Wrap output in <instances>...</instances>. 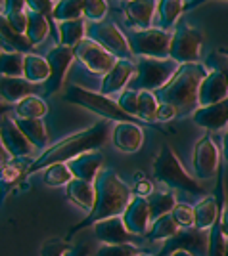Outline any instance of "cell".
Instances as JSON below:
<instances>
[{"label": "cell", "instance_id": "cell-1", "mask_svg": "<svg viewBox=\"0 0 228 256\" xmlns=\"http://www.w3.org/2000/svg\"><path fill=\"white\" fill-rule=\"evenodd\" d=\"M109 132H113V124H111V120L104 118V120H98L96 124H92L90 128H85L77 134L60 140L58 144L50 146L44 153H41L35 160H31V164L27 166V174L44 170L58 162H69L87 151L98 150L100 146L106 144Z\"/></svg>", "mask_w": 228, "mask_h": 256}, {"label": "cell", "instance_id": "cell-2", "mask_svg": "<svg viewBox=\"0 0 228 256\" xmlns=\"http://www.w3.org/2000/svg\"><path fill=\"white\" fill-rule=\"evenodd\" d=\"M94 188H96L94 208L87 214V218L81 224L71 228V232L67 234V239H71L73 234H77L79 230H83L87 226H94L98 222H102V220L123 216L127 204L132 199V190L129 188V184H125L117 176V172H113L111 168H106V170H102L98 174Z\"/></svg>", "mask_w": 228, "mask_h": 256}, {"label": "cell", "instance_id": "cell-3", "mask_svg": "<svg viewBox=\"0 0 228 256\" xmlns=\"http://www.w3.org/2000/svg\"><path fill=\"white\" fill-rule=\"evenodd\" d=\"M209 69L203 64H186L176 69V73L167 84L155 92L159 104H169L176 109L178 117H192L199 107L197 92L207 76Z\"/></svg>", "mask_w": 228, "mask_h": 256}, {"label": "cell", "instance_id": "cell-4", "mask_svg": "<svg viewBox=\"0 0 228 256\" xmlns=\"http://www.w3.org/2000/svg\"><path fill=\"white\" fill-rule=\"evenodd\" d=\"M152 172L155 180L165 184V186L171 188V190L194 193V195L203 193L201 184L195 182L194 178L184 170V166L180 164V160L176 157V153L171 150V146H163L161 148L159 155L153 160Z\"/></svg>", "mask_w": 228, "mask_h": 256}, {"label": "cell", "instance_id": "cell-5", "mask_svg": "<svg viewBox=\"0 0 228 256\" xmlns=\"http://www.w3.org/2000/svg\"><path fill=\"white\" fill-rule=\"evenodd\" d=\"M180 65L167 60H153V58H136V73L132 76V90L136 92H157L167 84Z\"/></svg>", "mask_w": 228, "mask_h": 256}, {"label": "cell", "instance_id": "cell-6", "mask_svg": "<svg viewBox=\"0 0 228 256\" xmlns=\"http://www.w3.org/2000/svg\"><path fill=\"white\" fill-rule=\"evenodd\" d=\"M65 100H67L69 104H77V106L92 109V111H96L98 115H102L106 120H111V122H136L134 117H129L127 113L121 111V107L117 106V100L102 96L100 92L85 90V88H81V86H77V84L67 86ZM144 124H146V122H144Z\"/></svg>", "mask_w": 228, "mask_h": 256}, {"label": "cell", "instance_id": "cell-7", "mask_svg": "<svg viewBox=\"0 0 228 256\" xmlns=\"http://www.w3.org/2000/svg\"><path fill=\"white\" fill-rule=\"evenodd\" d=\"M171 36L173 31H163L157 29H146V31H130L129 32V46L132 56L136 58H153V60H167L169 48H171Z\"/></svg>", "mask_w": 228, "mask_h": 256}, {"label": "cell", "instance_id": "cell-8", "mask_svg": "<svg viewBox=\"0 0 228 256\" xmlns=\"http://www.w3.org/2000/svg\"><path fill=\"white\" fill-rule=\"evenodd\" d=\"M201 42H203V34L199 29L188 25L186 22H178L173 29V36H171L169 58L178 65L197 64Z\"/></svg>", "mask_w": 228, "mask_h": 256}, {"label": "cell", "instance_id": "cell-9", "mask_svg": "<svg viewBox=\"0 0 228 256\" xmlns=\"http://www.w3.org/2000/svg\"><path fill=\"white\" fill-rule=\"evenodd\" d=\"M87 38L100 44L104 50H108L117 60H132V50L129 46V38L119 31V27L111 22L88 23Z\"/></svg>", "mask_w": 228, "mask_h": 256}, {"label": "cell", "instance_id": "cell-10", "mask_svg": "<svg viewBox=\"0 0 228 256\" xmlns=\"http://www.w3.org/2000/svg\"><path fill=\"white\" fill-rule=\"evenodd\" d=\"M176 250H186L192 256H207L209 252V232L197 228H182L165 241L161 250L155 256H171Z\"/></svg>", "mask_w": 228, "mask_h": 256}, {"label": "cell", "instance_id": "cell-11", "mask_svg": "<svg viewBox=\"0 0 228 256\" xmlns=\"http://www.w3.org/2000/svg\"><path fill=\"white\" fill-rule=\"evenodd\" d=\"M75 58L87 67L88 73L92 75H108L117 64V58L111 56L108 50H104L100 44H96L90 38H83L81 42L73 48Z\"/></svg>", "mask_w": 228, "mask_h": 256}, {"label": "cell", "instance_id": "cell-12", "mask_svg": "<svg viewBox=\"0 0 228 256\" xmlns=\"http://www.w3.org/2000/svg\"><path fill=\"white\" fill-rule=\"evenodd\" d=\"M46 60L50 65V78L44 84V94L52 96L65 84V76H67V71L75 60V52H73V48L58 44L54 48H50V52L46 54Z\"/></svg>", "mask_w": 228, "mask_h": 256}, {"label": "cell", "instance_id": "cell-13", "mask_svg": "<svg viewBox=\"0 0 228 256\" xmlns=\"http://www.w3.org/2000/svg\"><path fill=\"white\" fill-rule=\"evenodd\" d=\"M192 166H194L195 176L201 180H209L217 174L218 148L209 134L195 142L194 150H192Z\"/></svg>", "mask_w": 228, "mask_h": 256}, {"label": "cell", "instance_id": "cell-14", "mask_svg": "<svg viewBox=\"0 0 228 256\" xmlns=\"http://www.w3.org/2000/svg\"><path fill=\"white\" fill-rule=\"evenodd\" d=\"M0 140H2V146L4 150L8 151L12 159H25V157H31L35 148L29 140L25 138L20 126L16 124V120L10 117H4L0 122Z\"/></svg>", "mask_w": 228, "mask_h": 256}, {"label": "cell", "instance_id": "cell-15", "mask_svg": "<svg viewBox=\"0 0 228 256\" xmlns=\"http://www.w3.org/2000/svg\"><path fill=\"white\" fill-rule=\"evenodd\" d=\"M123 224L132 235H144L148 234L150 224H152V214H150V206H148V199L144 197H136L132 195L130 203L127 204L125 212H123Z\"/></svg>", "mask_w": 228, "mask_h": 256}, {"label": "cell", "instance_id": "cell-16", "mask_svg": "<svg viewBox=\"0 0 228 256\" xmlns=\"http://www.w3.org/2000/svg\"><path fill=\"white\" fill-rule=\"evenodd\" d=\"M136 73V62L132 60H117L113 69L108 75H104L102 84H100V94L111 98L113 94H121L125 86Z\"/></svg>", "mask_w": 228, "mask_h": 256}, {"label": "cell", "instance_id": "cell-17", "mask_svg": "<svg viewBox=\"0 0 228 256\" xmlns=\"http://www.w3.org/2000/svg\"><path fill=\"white\" fill-rule=\"evenodd\" d=\"M94 235L102 245H132L136 235H132L123 224V218H108L94 224Z\"/></svg>", "mask_w": 228, "mask_h": 256}, {"label": "cell", "instance_id": "cell-18", "mask_svg": "<svg viewBox=\"0 0 228 256\" xmlns=\"http://www.w3.org/2000/svg\"><path fill=\"white\" fill-rule=\"evenodd\" d=\"M113 146L123 153H136L144 146V130L138 122H115L111 132Z\"/></svg>", "mask_w": 228, "mask_h": 256}, {"label": "cell", "instance_id": "cell-19", "mask_svg": "<svg viewBox=\"0 0 228 256\" xmlns=\"http://www.w3.org/2000/svg\"><path fill=\"white\" fill-rule=\"evenodd\" d=\"M194 124L199 128H205L209 132L224 130L228 126V98L207 107H197L192 115Z\"/></svg>", "mask_w": 228, "mask_h": 256}, {"label": "cell", "instance_id": "cell-20", "mask_svg": "<svg viewBox=\"0 0 228 256\" xmlns=\"http://www.w3.org/2000/svg\"><path fill=\"white\" fill-rule=\"evenodd\" d=\"M104 160H106L104 153L100 150H94V151H87V153L79 155L77 159L69 160L67 166H69V170L73 174V178L88 182V184H94L98 174H100V168L104 164Z\"/></svg>", "mask_w": 228, "mask_h": 256}, {"label": "cell", "instance_id": "cell-21", "mask_svg": "<svg viewBox=\"0 0 228 256\" xmlns=\"http://www.w3.org/2000/svg\"><path fill=\"white\" fill-rule=\"evenodd\" d=\"M157 4L153 0H130L123 2V14L127 18V22L136 27V31H146L152 29L153 16L157 12Z\"/></svg>", "mask_w": 228, "mask_h": 256}, {"label": "cell", "instance_id": "cell-22", "mask_svg": "<svg viewBox=\"0 0 228 256\" xmlns=\"http://www.w3.org/2000/svg\"><path fill=\"white\" fill-rule=\"evenodd\" d=\"M228 98V82L226 78L217 73V71H209L207 76L203 78V82L199 86V92H197V102L199 107H207L218 104L222 100Z\"/></svg>", "mask_w": 228, "mask_h": 256}, {"label": "cell", "instance_id": "cell-23", "mask_svg": "<svg viewBox=\"0 0 228 256\" xmlns=\"http://www.w3.org/2000/svg\"><path fill=\"white\" fill-rule=\"evenodd\" d=\"M220 208H218L217 197L215 195H205L194 204V228L197 230H211L215 222L220 218Z\"/></svg>", "mask_w": 228, "mask_h": 256}, {"label": "cell", "instance_id": "cell-24", "mask_svg": "<svg viewBox=\"0 0 228 256\" xmlns=\"http://www.w3.org/2000/svg\"><path fill=\"white\" fill-rule=\"evenodd\" d=\"M65 193H67V199L73 204H77L79 208H83L87 212H90L94 208V201H96V188H94V184H88V182L73 178L67 184Z\"/></svg>", "mask_w": 228, "mask_h": 256}, {"label": "cell", "instance_id": "cell-25", "mask_svg": "<svg viewBox=\"0 0 228 256\" xmlns=\"http://www.w3.org/2000/svg\"><path fill=\"white\" fill-rule=\"evenodd\" d=\"M37 84H31L29 80H25L23 76L20 78H12V76H0V98L10 102V104H18L23 98L31 96L33 90Z\"/></svg>", "mask_w": 228, "mask_h": 256}, {"label": "cell", "instance_id": "cell-26", "mask_svg": "<svg viewBox=\"0 0 228 256\" xmlns=\"http://www.w3.org/2000/svg\"><path fill=\"white\" fill-rule=\"evenodd\" d=\"M23 78L31 84H46L50 78V65L48 60L39 54H25L23 65Z\"/></svg>", "mask_w": 228, "mask_h": 256}, {"label": "cell", "instance_id": "cell-27", "mask_svg": "<svg viewBox=\"0 0 228 256\" xmlns=\"http://www.w3.org/2000/svg\"><path fill=\"white\" fill-rule=\"evenodd\" d=\"M0 42L4 44V50H12V52L31 54L33 50L31 40L25 34L14 31L6 20V16H2V14H0Z\"/></svg>", "mask_w": 228, "mask_h": 256}, {"label": "cell", "instance_id": "cell-28", "mask_svg": "<svg viewBox=\"0 0 228 256\" xmlns=\"http://www.w3.org/2000/svg\"><path fill=\"white\" fill-rule=\"evenodd\" d=\"M16 124L20 126L25 138L33 144V148H44L48 144V130H46V124H44L43 118H14Z\"/></svg>", "mask_w": 228, "mask_h": 256}, {"label": "cell", "instance_id": "cell-29", "mask_svg": "<svg viewBox=\"0 0 228 256\" xmlns=\"http://www.w3.org/2000/svg\"><path fill=\"white\" fill-rule=\"evenodd\" d=\"M58 32H60V44L67 48H75L87 34V22L85 20H75V22L58 23Z\"/></svg>", "mask_w": 228, "mask_h": 256}, {"label": "cell", "instance_id": "cell-30", "mask_svg": "<svg viewBox=\"0 0 228 256\" xmlns=\"http://www.w3.org/2000/svg\"><path fill=\"white\" fill-rule=\"evenodd\" d=\"M186 4L180 0H161L157 4V14H159V25H161L163 31H169L174 29L180 14L186 10Z\"/></svg>", "mask_w": 228, "mask_h": 256}, {"label": "cell", "instance_id": "cell-31", "mask_svg": "<svg viewBox=\"0 0 228 256\" xmlns=\"http://www.w3.org/2000/svg\"><path fill=\"white\" fill-rule=\"evenodd\" d=\"M48 32H50V22H48V18L27 10V31H25V36L31 40L33 46L44 42V38L48 36Z\"/></svg>", "mask_w": 228, "mask_h": 256}, {"label": "cell", "instance_id": "cell-32", "mask_svg": "<svg viewBox=\"0 0 228 256\" xmlns=\"http://www.w3.org/2000/svg\"><path fill=\"white\" fill-rule=\"evenodd\" d=\"M48 111L44 100L37 94L23 98L22 102L16 104V117L18 118H43Z\"/></svg>", "mask_w": 228, "mask_h": 256}, {"label": "cell", "instance_id": "cell-33", "mask_svg": "<svg viewBox=\"0 0 228 256\" xmlns=\"http://www.w3.org/2000/svg\"><path fill=\"white\" fill-rule=\"evenodd\" d=\"M23 65H25V54L12 52V50L0 52V76L20 78L23 76Z\"/></svg>", "mask_w": 228, "mask_h": 256}, {"label": "cell", "instance_id": "cell-34", "mask_svg": "<svg viewBox=\"0 0 228 256\" xmlns=\"http://www.w3.org/2000/svg\"><path fill=\"white\" fill-rule=\"evenodd\" d=\"M178 230H180V228L174 222L173 214H165L161 218L153 220L146 235H148L150 241H167V239H171Z\"/></svg>", "mask_w": 228, "mask_h": 256}, {"label": "cell", "instance_id": "cell-35", "mask_svg": "<svg viewBox=\"0 0 228 256\" xmlns=\"http://www.w3.org/2000/svg\"><path fill=\"white\" fill-rule=\"evenodd\" d=\"M174 195L171 192H153L148 197V206H150V214H152V222L161 218L165 214H171L174 208Z\"/></svg>", "mask_w": 228, "mask_h": 256}, {"label": "cell", "instance_id": "cell-36", "mask_svg": "<svg viewBox=\"0 0 228 256\" xmlns=\"http://www.w3.org/2000/svg\"><path fill=\"white\" fill-rule=\"evenodd\" d=\"M83 2L85 0H60V2H56L52 20L58 23L83 20Z\"/></svg>", "mask_w": 228, "mask_h": 256}, {"label": "cell", "instance_id": "cell-37", "mask_svg": "<svg viewBox=\"0 0 228 256\" xmlns=\"http://www.w3.org/2000/svg\"><path fill=\"white\" fill-rule=\"evenodd\" d=\"M25 174H27V168H23L22 159H12L8 164H4L0 168V193L8 192Z\"/></svg>", "mask_w": 228, "mask_h": 256}, {"label": "cell", "instance_id": "cell-38", "mask_svg": "<svg viewBox=\"0 0 228 256\" xmlns=\"http://www.w3.org/2000/svg\"><path fill=\"white\" fill-rule=\"evenodd\" d=\"M159 109V100L153 92H138V118L146 124H155V113Z\"/></svg>", "mask_w": 228, "mask_h": 256}, {"label": "cell", "instance_id": "cell-39", "mask_svg": "<svg viewBox=\"0 0 228 256\" xmlns=\"http://www.w3.org/2000/svg\"><path fill=\"white\" fill-rule=\"evenodd\" d=\"M73 180V174L69 170L67 162H58V164H52L48 168H44L43 174V182L50 188H58V186H67L69 182Z\"/></svg>", "mask_w": 228, "mask_h": 256}, {"label": "cell", "instance_id": "cell-40", "mask_svg": "<svg viewBox=\"0 0 228 256\" xmlns=\"http://www.w3.org/2000/svg\"><path fill=\"white\" fill-rule=\"evenodd\" d=\"M226 243L228 239L222 234V226H220V218H218L215 226L209 230V252H207V256H224L226 254Z\"/></svg>", "mask_w": 228, "mask_h": 256}, {"label": "cell", "instance_id": "cell-41", "mask_svg": "<svg viewBox=\"0 0 228 256\" xmlns=\"http://www.w3.org/2000/svg\"><path fill=\"white\" fill-rule=\"evenodd\" d=\"M106 12H108V2H104V0H85L83 2V18L88 23L104 22Z\"/></svg>", "mask_w": 228, "mask_h": 256}, {"label": "cell", "instance_id": "cell-42", "mask_svg": "<svg viewBox=\"0 0 228 256\" xmlns=\"http://www.w3.org/2000/svg\"><path fill=\"white\" fill-rule=\"evenodd\" d=\"M117 106L121 107L123 113H127L129 117L138 118V92L132 88H125L117 98ZM140 120V118H138Z\"/></svg>", "mask_w": 228, "mask_h": 256}, {"label": "cell", "instance_id": "cell-43", "mask_svg": "<svg viewBox=\"0 0 228 256\" xmlns=\"http://www.w3.org/2000/svg\"><path fill=\"white\" fill-rule=\"evenodd\" d=\"M205 65L209 67V71H217L226 78L228 82V54L222 50H215L207 56Z\"/></svg>", "mask_w": 228, "mask_h": 256}, {"label": "cell", "instance_id": "cell-44", "mask_svg": "<svg viewBox=\"0 0 228 256\" xmlns=\"http://www.w3.org/2000/svg\"><path fill=\"white\" fill-rule=\"evenodd\" d=\"M173 218L178 224V228H194V206L186 203L174 204L173 208Z\"/></svg>", "mask_w": 228, "mask_h": 256}, {"label": "cell", "instance_id": "cell-45", "mask_svg": "<svg viewBox=\"0 0 228 256\" xmlns=\"http://www.w3.org/2000/svg\"><path fill=\"white\" fill-rule=\"evenodd\" d=\"M140 250L136 245H102L96 256H138Z\"/></svg>", "mask_w": 228, "mask_h": 256}, {"label": "cell", "instance_id": "cell-46", "mask_svg": "<svg viewBox=\"0 0 228 256\" xmlns=\"http://www.w3.org/2000/svg\"><path fill=\"white\" fill-rule=\"evenodd\" d=\"M71 250V245L64 239H48L41 246V256H67Z\"/></svg>", "mask_w": 228, "mask_h": 256}, {"label": "cell", "instance_id": "cell-47", "mask_svg": "<svg viewBox=\"0 0 228 256\" xmlns=\"http://www.w3.org/2000/svg\"><path fill=\"white\" fill-rule=\"evenodd\" d=\"M56 8V2L52 0H27V10L41 14V16H52V12Z\"/></svg>", "mask_w": 228, "mask_h": 256}, {"label": "cell", "instance_id": "cell-48", "mask_svg": "<svg viewBox=\"0 0 228 256\" xmlns=\"http://www.w3.org/2000/svg\"><path fill=\"white\" fill-rule=\"evenodd\" d=\"M155 192L153 190V184L150 180H146L142 174H136V184H134V188H132V195H136V197H144V199H148L152 193Z\"/></svg>", "mask_w": 228, "mask_h": 256}, {"label": "cell", "instance_id": "cell-49", "mask_svg": "<svg viewBox=\"0 0 228 256\" xmlns=\"http://www.w3.org/2000/svg\"><path fill=\"white\" fill-rule=\"evenodd\" d=\"M178 117V113H176V109L173 106H169V104H159V109H157V113H155V122H167V120H171V118Z\"/></svg>", "mask_w": 228, "mask_h": 256}, {"label": "cell", "instance_id": "cell-50", "mask_svg": "<svg viewBox=\"0 0 228 256\" xmlns=\"http://www.w3.org/2000/svg\"><path fill=\"white\" fill-rule=\"evenodd\" d=\"M88 252H90V246L81 245V246H77V248H71L67 256H88Z\"/></svg>", "mask_w": 228, "mask_h": 256}, {"label": "cell", "instance_id": "cell-51", "mask_svg": "<svg viewBox=\"0 0 228 256\" xmlns=\"http://www.w3.org/2000/svg\"><path fill=\"white\" fill-rule=\"evenodd\" d=\"M220 226H222V234L228 239V204L224 206L222 214H220Z\"/></svg>", "mask_w": 228, "mask_h": 256}, {"label": "cell", "instance_id": "cell-52", "mask_svg": "<svg viewBox=\"0 0 228 256\" xmlns=\"http://www.w3.org/2000/svg\"><path fill=\"white\" fill-rule=\"evenodd\" d=\"M12 160V157L8 155V151L4 150V146H2V140H0V168L4 166V164H8Z\"/></svg>", "mask_w": 228, "mask_h": 256}, {"label": "cell", "instance_id": "cell-53", "mask_svg": "<svg viewBox=\"0 0 228 256\" xmlns=\"http://www.w3.org/2000/svg\"><path fill=\"white\" fill-rule=\"evenodd\" d=\"M222 155H224V159L228 160V130H226V134H224V140H222Z\"/></svg>", "mask_w": 228, "mask_h": 256}, {"label": "cell", "instance_id": "cell-54", "mask_svg": "<svg viewBox=\"0 0 228 256\" xmlns=\"http://www.w3.org/2000/svg\"><path fill=\"white\" fill-rule=\"evenodd\" d=\"M171 256H192L190 252H186V250H176V252H173Z\"/></svg>", "mask_w": 228, "mask_h": 256}, {"label": "cell", "instance_id": "cell-55", "mask_svg": "<svg viewBox=\"0 0 228 256\" xmlns=\"http://www.w3.org/2000/svg\"><path fill=\"white\" fill-rule=\"evenodd\" d=\"M138 256H155V254H144V252H140Z\"/></svg>", "mask_w": 228, "mask_h": 256}, {"label": "cell", "instance_id": "cell-56", "mask_svg": "<svg viewBox=\"0 0 228 256\" xmlns=\"http://www.w3.org/2000/svg\"><path fill=\"white\" fill-rule=\"evenodd\" d=\"M224 256H228V243H226V254H224Z\"/></svg>", "mask_w": 228, "mask_h": 256}, {"label": "cell", "instance_id": "cell-57", "mask_svg": "<svg viewBox=\"0 0 228 256\" xmlns=\"http://www.w3.org/2000/svg\"><path fill=\"white\" fill-rule=\"evenodd\" d=\"M2 4H4V2H0V6H2Z\"/></svg>", "mask_w": 228, "mask_h": 256}, {"label": "cell", "instance_id": "cell-58", "mask_svg": "<svg viewBox=\"0 0 228 256\" xmlns=\"http://www.w3.org/2000/svg\"><path fill=\"white\" fill-rule=\"evenodd\" d=\"M0 52H2V48H0Z\"/></svg>", "mask_w": 228, "mask_h": 256}]
</instances>
